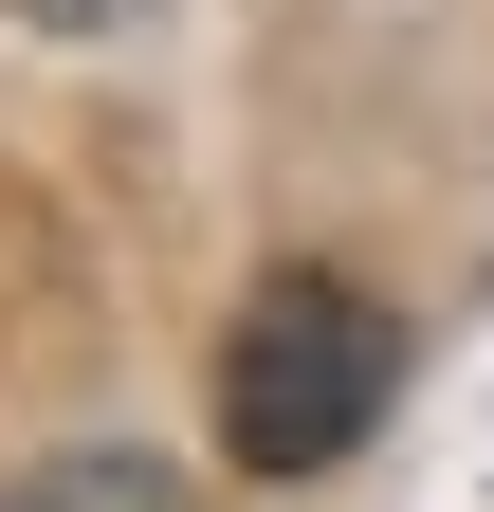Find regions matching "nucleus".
Here are the masks:
<instances>
[{
    "instance_id": "f257e3e1",
    "label": "nucleus",
    "mask_w": 494,
    "mask_h": 512,
    "mask_svg": "<svg viewBox=\"0 0 494 512\" xmlns=\"http://www.w3.org/2000/svg\"><path fill=\"white\" fill-rule=\"evenodd\" d=\"M385 384H403L385 293H348V275H257L238 330H220V458H238V476H330L348 439L385 421Z\"/></svg>"
},
{
    "instance_id": "f03ea898",
    "label": "nucleus",
    "mask_w": 494,
    "mask_h": 512,
    "mask_svg": "<svg viewBox=\"0 0 494 512\" xmlns=\"http://www.w3.org/2000/svg\"><path fill=\"white\" fill-rule=\"evenodd\" d=\"M0 512H165V476L147 458H55V476H19Z\"/></svg>"
}]
</instances>
